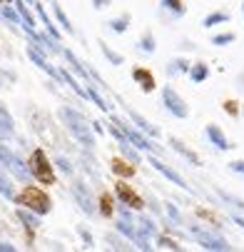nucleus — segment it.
<instances>
[{"mask_svg": "<svg viewBox=\"0 0 244 252\" xmlns=\"http://www.w3.org/2000/svg\"><path fill=\"white\" fill-rule=\"evenodd\" d=\"M57 118H60V123L65 125V130L73 135L78 142H82V145L87 148V150H92L95 145H97V140H95V130H92V123L87 125V120L82 118V113H78V110H73V107H67V105H62L60 110H57Z\"/></svg>", "mask_w": 244, "mask_h": 252, "instance_id": "1", "label": "nucleus"}, {"mask_svg": "<svg viewBox=\"0 0 244 252\" xmlns=\"http://www.w3.org/2000/svg\"><path fill=\"white\" fill-rule=\"evenodd\" d=\"M13 202H15V205H23V207H27V210H32V212H38V215H48V212L53 210L50 195H48L43 188L32 185V183H27V185L15 195Z\"/></svg>", "mask_w": 244, "mask_h": 252, "instance_id": "2", "label": "nucleus"}, {"mask_svg": "<svg viewBox=\"0 0 244 252\" xmlns=\"http://www.w3.org/2000/svg\"><path fill=\"white\" fill-rule=\"evenodd\" d=\"M27 165H30L32 180H38V183H40L43 188L55 185V180H57V177H55V162H50V160H48V155L43 153V148H35V150H32V155H30Z\"/></svg>", "mask_w": 244, "mask_h": 252, "instance_id": "3", "label": "nucleus"}, {"mask_svg": "<svg viewBox=\"0 0 244 252\" xmlns=\"http://www.w3.org/2000/svg\"><path fill=\"white\" fill-rule=\"evenodd\" d=\"M0 165H3V170L5 172H10L18 183H23V185H27V183H32V172H30V165L27 162H23L8 145H3L0 142Z\"/></svg>", "mask_w": 244, "mask_h": 252, "instance_id": "4", "label": "nucleus"}, {"mask_svg": "<svg viewBox=\"0 0 244 252\" xmlns=\"http://www.w3.org/2000/svg\"><path fill=\"white\" fill-rule=\"evenodd\" d=\"M190 235L197 240V245H199L202 250H212V252H229V250H232V245H229L224 237L209 232V230H202V227H197V225H190Z\"/></svg>", "mask_w": 244, "mask_h": 252, "instance_id": "5", "label": "nucleus"}, {"mask_svg": "<svg viewBox=\"0 0 244 252\" xmlns=\"http://www.w3.org/2000/svg\"><path fill=\"white\" fill-rule=\"evenodd\" d=\"M162 105H164V110H167L169 115H174V118H180V120L190 118L187 102L182 100V95L174 90L172 85H164V88H162Z\"/></svg>", "mask_w": 244, "mask_h": 252, "instance_id": "6", "label": "nucleus"}, {"mask_svg": "<svg viewBox=\"0 0 244 252\" xmlns=\"http://www.w3.org/2000/svg\"><path fill=\"white\" fill-rule=\"evenodd\" d=\"M115 195H117V200H120L122 205H127V207H132V210H137V212H142V210H145V200H142V195H137L135 188L127 183L125 177H120L117 183H115Z\"/></svg>", "mask_w": 244, "mask_h": 252, "instance_id": "7", "label": "nucleus"}, {"mask_svg": "<svg viewBox=\"0 0 244 252\" xmlns=\"http://www.w3.org/2000/svg\"><path fill=\"white\" fill-rule=\"evenodd\" d=\"M110 120H115V123H117V125L127 132V137L132 140V145H135V148L145 150V153H152V155H157V153H160V148L155 145L152 140H147V137L142 135V130H139V127H137V130H135V127H130V125H127V123H122V118H117V115H112Z\"/></svg>", "mask_w": 244, "mask_h": 252, "instance_id": "8", "label": "nucleus"}, {"mask_svg": "<svg viewBox=\"0 0 244 252\" xmlns=\"http://www.w3.org/2000/svg\"><path fill=\"white\" fill-rule=\"evenodd\" d=\"M150 165H152V167H155V170H157V172H160L162 177H167L172 185H177V188H182V190L192 192V188H190V185L185 183V177H182V175H180L177 170H172L169 165H164V162H162V160H160L157 155H152V153H150Z\"/></svg>", "mask_w": 244, "mask_h": 252, "instance_id": "9", "label": "nucleus"}, {"mask_svg": "<svg viewBox=\"0 0 244 252\" xmlns=\"http://www.w3.org/2000/svg\"><path fill=\"white\" fill-rule=\"evenodd\" d=\"M25 50H27V58H30V60L35 63V65H38L40 70H45V73H48V75H50L53 80H57V83H60V70H55V67H53V65L48 63V58H45V53H43V50H40L38 45H35V43L30 40Z\"/></svg>", "mask_w": 244, "mask_h": 252, "instance_id": "10", "label": "nucleus"}, {"mask_svg": "<svg viewBox=\"0 0 244 252\" xmlns=\"http://www.w3.org/2000/svg\"><path fill=\"white\" fill-rule=\"evenodd\" d=\"M204 135H207V140L212 142V145H215L217 150H222V153H224V150H229V148H234L232 142L227 140V135L222 132V127H219V125H215V123H209V125L204 127Z\"/></svg>", "mask_w": 244, "mask_h": 252, "instance_id": "11", "label": "nucleus"}, {"mask_svg": "<svg viewBox=\"0 0 244 252\" xmlns=\"http://www.w3.org/2000/svg\"><path fill=\"white\" fill-rule=\"evenodd\" d=\"M132 80L142 88V93H152L155 88H157V80H155V75L150 73L147 67H139V65H135L132 67Z\"/></svg>", "mask_w": 244, "mask_h": 252, "instance_id": "12", "label": "nucleus"}, {"mask_svg": "<svg viewBox=\"0 0 244 252\" xmlns=\"http://www.w3.org/2000/svg\"><path fill=\"white\" fill-rule=\"evenodd\" d=\"M73 195H75V200H78V205L85 210V215H95L97 212V207H95V200H92V195H90V190L82 185V183H78V185H73Z\"/></svg>", "mask_w": 244, "mask_h": 252, "instance_id": "13", "label": "nucleus"}, {"mask_svg": "<svg viewBox=\"0 0 244 252\" xmlns=\"http://www.w3.org/2000/svg\"><path fill=\"white\" fill-rule=\"evenodd\" d=\"M169 145H172V150L177 153L180 158H185V160H187L192 167H199V165H202V158H199L194 150H190V148L185 145V142H182L180 137H169Z\"/></svg>", "mask_w": 244, "mask_h": 252, "instance_id": "14", "label": "nucleus"}, {"mask_svg": "<svg viewBox=\"0 0 244 252\" xmlns=\"http://www.w3.org/2000/svg\"><path fill=\"white\" fill-rule=\"evenodd\" d=\"M15 215H18V220L23 222V227H25L27 232H35V230H40V215H38V212H32V210H27V207L18 205Z\"/></svg>", "mask_w": 244, "mask_h": 252, "instance_id": "15", "label": "nucleus"}, {"mask_svg": "<svg viewBox=\"0 0 244 252\" xmlns=\"http://www.w3.org/2000/svg\"><path fill=\"white\" fill-rule=\"evenodd\" d=\"M62 58H65V60L70 63V67H73V73H75L78 78H82V80H85V85H87V83L92 80V75H90V67H87V65H82V63H80V60L75 58V53H73V50L62 48Z\"/></svg>", "mask_w": 244, "mask_h": 252, "instance_id": "16", "label": "nucleus"}, {"mask_svg": "<svg viewBox=\"0 0 244 252\" xmlns=\"http://www.w3.org/2000/svg\"><path fill=\"white\" fill-rule=\"evenodd\" d=\"M125 110H127V115H130V120L139 127V130H142L145 135H150V137H160L162 132H160V127H155L147 118H142V115H139L137 110H132V107H125Z\"/></svg>", "mask_w": 244, "mask_h": 252, "instance_id": "17", "label": "nucleus"}, {"mask_svg": "<svg viewBox=\"0 0 244 252\" xmlns=\"http://www.w3.org/2000/svg\"><path fill=\"white\" fill-rule=\"evenodd\" d=\"M15 137V120L5 105H0V140H10Z\"/></svg>", "mask_w": 244, "mask_h": 252, "instance_id": "18", "label": "nucleus"}, {"mask_svg": "<svg viewBox=\"0 0 244 252\" xmlns=\"http://www.w3.org/2000/svg\"><path fill=\"white\" fill-rule=\"evenodd\" d=\"M60 83L70 85V88H73V93H75V95H80L82 100H90L87 85H80V83H78V78H75L73 73H70V70H65V67H60Z\"/></svg>", "mask_w": 244, "mask_h": 252, "instance_id": "19", "label": "nucleus"}, {"mask_svg": "<svg viewBox=\"0 0 244 252\" xmlns=\"http://www.w3.org/2000/svg\"><path fill=\"white\" fill-rule=\"evenodd\" d=\"M15 10H18L20 18H23V28H25V32L38 30V20H35V15L30 13V3H25V0H15Z\"/></svg>", "mask_w": 244, "mask_h": 252, "instance_id": "20", "label": "nucleus"}, {"mask_svg": "<svg viewBox=\"0 0 244 252\" xmlns=\"http://www.w3.org/2000/svg\"><path fill=\"white\" fill-rule=\"evenodd\" d=\"M110 167H112V172H115L117 177H125V180H130V177L137 172L135 162H130L127 158H112V160H110Z\"/></svg>", "mask_w": 244, "mask_h": 252, "instance_id": "21", "label": "nucleus"}, {"mask_svg": "<svg viewBox=\"0 0 244 252\" xmlns=\"http://www.w3.org/2000/svg\"><path fill=\"white\" fill-rule=\"evenodd\" d=\"M187 75H190V80H192L194 85H202V83L209 78V65L202 63V60H199V63H192V67H190Z\"/></svg>", "mask_w": 244, "mask_h": 252, "instance_id": "22", "label": "nucleus"}, {"mask_svg": "<svg viewBox=\"0 0 244 252\" xmlns=\"http://www.w3.org/2000/svg\"><path fill=\"white\" fill-rule=\"evenodd\" d=\"M97 212L102 215V218H112L115 215V200L110 192H102L100 200H97Z\"/></svg>", "mask_w": 244, "mask_h": 252, "instance_id": "23", "label": "nucleus"}, {"mask_svg": "<svg viewBox=\"0 0 244 252\" xmlns=\"http://www.w3.org/2000/svg\"><path fill=\"white\" fill-rule=\"evenodd\" d=\"M50 5H53V15H55V20L62 25V30H65L67 35H75V28H73V23H70V18L65 15V10L55 3V0H50Z\"/></svg>", "mask_w": 244, "mask_h": 252, "instance_id": "24", "label": "nucleus"}, {"mask_svg": "<svg viewBox=\"0 0 244 252\" xmlns=\"http://www.w3.org/2000/svg\"><path fill=\"white\" fill-rule=\"evenodd\" d=\"M160 5H162V10L172 13L174 18H182V15L187 13V5H185V0H160Z\"/></svg>", "mask_w": 244, "mask_h": 252, "instance_id": "25", "label": "nucleus"}, {"mask_svg": "<svg viewBox=\"0 0 244 252\" xmlns=\"http://www.w3.org/2000/svg\"><path fill=\"white\" fill-rule=\"evenodd\" d=\"M192 63L185 60V58H174L167 63V75H182V73H190Z\"/></svg>", "mask_w": 244, "mask_h": 252, "instance_id": "26", "label": "nucleus"}, {"mask_svg": "<svg viewBox=\"0 0 244 252\" xmlns=\"http://www.w3.org/2000/svg\"><path fill=\"white\" fill-rule=\"evenodd\" d=\"M137 232H142L147 237H157V225L152 218H147V215H139L137 218Z\"/></svg>", "mask_w": 244, "mask_h": 252, "instance_id": "27", "label": "nucleus"}, {"mask_svg": "<svg viewBox=\"0 0 244 252\" xmlns=\"http://www.w3.org/2000/svg\"><path fill=\"white\" fill-rule=\"evenodd\" d=\"M137 48L142 50L145 55H152V53L157 50V40H155V35H152V30H145V32H142V38H139Z\"/></svg>", "mask_w": 244, "mask_h": 252, "instance_id": "28", "label": "nucleus"}, {"mask_svg": "<svg viewBox=\"0 0 244 252\" xmlns=\"http://www.w3.org/2000/svg\"><path fill=\"white\" fill-rule=\"evenodd\" d=\"M222 23H229V13L217 10V13H209V15L202 20V28H215V25H222Z\"/></svg>", "mask_w": 244, "mask_h": 252, "instance_id": "29", "label": "nucleus"}, {"mask_svg": "<svg viewBox=\"0 0 244 252\" xmlns=\"http://www.w3.org/2000/svg\"><path fill=\"white\" fill-rule=\"evenodd\" d=\"M0 195H3L5 200H15V185H13V180L10 177H5L3 172H0Z\"/></svg>", "mask_w": 244, "mask_h": 252, "instance_id": "30", "label": "nucleus"}, {"mask_svg": "<svg viewBox=\"0 0 244 252\" xmlns=\"http://www.w3.org/2000/svg\"><path fill=\"white\" fill-rule=\"evenodd\" d=\"M130 13H125V15H117V18H112L110 23H108V28L112 30V32H125L127 28H130Z\"/></svg>", "mask_w": 244, "mask_h": 252, "instance_id": "31", "label": "nucleus"}, {"mask_svg": "<svg viewBox=\"0 0 244 252\" xmlns=\"http://www.w3.org/2000/svg\"><path fill=\"white\" fill-rule=\"evenodd\" d=\"M164 212H167V218H169V225H185L182 212L177 210V205H174V202H164Z\"/></svg>", "mask_w": 244, "mask_h": 252, "instance_id": "32", "label": "nucleus"}, {"mask_svg": "<svg viewBox=\"0 0 244 252\" xmlns=\"http://www.w3.org/2000/svg\"><path fill=\"white\" fill-rule=\"evenodd\" d=\"M0 18H5L10 25H20V23H23L20 13H18V10H13V8H10V3H8V5L0 3Z\"/></svg>", "mask_w": 244, "mask_h": 252, "instance_id": "33", "label": "nucleus"}, {"mask_svg": "<svg viewBox=\"0 0 244 252\" xmlns=\"http://www.w3.org/2000/svg\"><path fill=\"white\" fill-rule=\"evenodd\" d=\"M87 93H90V100H92V102H95V105L100 107L102 113H108V110H110V105H108V100H105V97H102V95L97 93V88H95L92 83H87Z\"/></svg>", "mask_w": 244, "mask_h": 252, "instance_id": "34", "label": "nucleus"}, {"mask_svg": "<svg viewBox=\"0 0 244 252\" xmlns=\"http://www.w3.org/2000/svg\"><path fill=\"white\" fill-rule=\"evenodd\" d=\"M100 50H102V55L105 58H108L110 60V65H122V55L120 53H115L108 43H105V40H100Z\"/></svg>", "mask_w": 244, "mask_h": 252, "instance_id": "35", "label": "nucleus"}, {"mask_svg": "<svg viewBox=\"0 0 244 252\" xmlns=\"http://www.w3.org/2000/svg\"><path fill=\"white\" fill-rule=\"evenodd\" d=\"M120 153H122V158H127L130 162L139 165V155L135 153V145H132V140H127V142H120Z\"/></svg>", "mask_w": 244, "mask_h": 252, "instance_id": "36", "label": "nucleus"}, {"mask_svg": "<svg viewBox=\"0 0 244 252\" xmlns=\"http://www.w3.org/2000/svg\"><path fill=\"white\" fill-rule=\"evenodd\" d=\"M234 40H237V35H234V32H219V35H212V45H217V48L232 45Z\"/></svg>", "mask_w": 244, "mask_h": 252, "instance_id": "37", "label": "nucleus"}, {"mask_svg": "<svg viewBox=\"0 0 244 252\" xmlns=\"http://www.w3.org/2000/svg\"><path fill=\"white\" fill-rule=\"evenodd\" d=\"M217 195L229 205V207H237V210H244V200H239V197H234V195H229V192H224L222 188H217Z\"/></svg>", "mask_w": 244, "mask_h": 252, "instance_id": "38", "label": "nucleus"}, {"mask_svg": "<svg viewBox=\"0 0 244 252\" xmlns=\"http://www.w3.org/2000/svg\"><path fill=\"white\" fill-rule=\"evenodd\" d=\"M157 245H160L162 250H174V252H180V250H182V245H180L177 240L164 237V235H157Z\"/></svg>", "mask_w": 244, "mask_h": 252, "instance_id": "39", "label": "nucleus"}, {"mask_svg": "<svg viewBox=\"0 0 244 252\" xmlns=\"http://www.w3.org/2000/svg\"><path fill=\"white\" fill-rule=\"evenodd\" d=\"M78 237L85 242V247H87V250H92V247H95V237H92V232H90L85 225H78Z\"/></svg>", "mask_w": 244, "mask_h": 252, "instance_id": "40", "label": "nucleus"}, {"mask_svg": "<svg viewBox=\"0 0 244 252\" xmlns=\"http://www.w3.org/2000/svg\"><path fill=\"white\" fill-rule=\"evenodd\" d=\"M105 240L110 242V247H112V250H130V245L125 242V237L120 240V232H117V235H115V232H110V235L105 237Z\"/></svg>", "mask_w": 244, "mask_h": 252, "instance_id": "41", "label": "nucleus"}, {"mask_svg": "<svg viewBox=\"0 0 244 252\" xmlns=\"http://www.w3.org/2000/svg\"><path fill=\"white\" fill-rule=\"evenodd\" d=\"M222 107H224V113H227V115L239 118V102H237V100H224V102H222Z\"/></svg>", "mask_w": 244, "mask_h": 252, "instance_id": "42", "label": "nucleus"}, {"mask_svg": "<svg viewBox=\"0 0 244 252\" xmlns=\"http://www.w3.org/2000/svg\"><path fill=\"white\" fill-rule=\"evenodd\" d=\"M55 167H57L62 175H73V165H70L65 158H55Z\"/></svg>", "mask_w": 244, "mask_h": 252, "instance_id": "43", "label": "nucleus"}, {"mask_svg": "<svg viewBox=\"0 0 244 252\" xmlns=\"http://www.w3.org/2000/svg\"><path fill=\"white\" fill-rule=\"evenodd\" d=\"M229 170L237 172V175H244V160H232L229 162Z\"/></svg>", "mask_w": 244, "mask_h": 252, "instance_id": "44", "label": "nucleus"}, {"mask_svg": "<svg viewBox=\"0 0 244 252\" xmlns=\"http://www.w3.org/2000/svg\"><path fill=\"white\" fill-rule=\"evenodd\" d=\"M112 5V0H92V8L95 10H105V8H110Z\"/></svg>", "mask_w": 244, "mask_h": 252, "instance_id": "45", "label": "nucleus"}, {"mask_svg": "<svg viewBox=\"0 0 244 252\" xmlns=\"http://www.w3.org/2000/svg\"><path fill=\"white\" fill-rule=\"evenodd\" d=\"M18 247L15 245H10V242H5V240H0V252H15Z\"/></svg>", "mask_w": 244, "mask_h": 252, "instance_id": "46", "label": "nucleus"}, {"mask_svg": "<svg viewBox=\"0 0 244 252\" xmlns=\"http://www.w3.org/2000/svg\"><path fill=\"white\" fill-rule=\"evenodd\" d=\"M92 130H95V135H105V127H102V123H100V120H95V123H92Z\"/></svg>", "mask_w": 244, "mask_h": 252, "instance_id": "47", "label": "nucleus"}, {"mask_svg": "<svg viewBox=\"0 0 244 252\" xmlns=\"http://www.w3.org/2000/svg\"><path fill=\"white\" fill-rule=\"evenodd\" d=\"M232 222H234V225H239V227L244 230V218H242V215H232Z\"/></svg>", "mask_w": 244, "mask_h": 252, "instance_id": "48", "label": "nucleus"}, {"mask_svg": "<svg viewBox=\"0 0 244 252\" xmlns=\"http://www.w3.org/2000/svg\"><path fill=\"white\" fill-rule=\"evenodd\" d=\"M239 88H242V93H244V75L239 78Z\"/></svg>", "mask_w": 244, "mask_h": 252, "instance_id": "49", "label": "nucleus"}, {"mask_svg": "<svg viewBox=\"0 0 244 252\" xmlns=\"http://www.w3.org/2000/svg\"><path fill=\"white\" fill-rule=\"evenodd\" d=\"M0 3H3V5H8V3H13V0H0Z\"/></svg>", "mask_w": 244, "mask_h": 252, "instance_id": "50", "label": "nucleus"}, {"mask_svg": "<svg viewBox=\"0 0 244 252\" xmlns=\"http://www.w3.org/2000/svg\"><path fill=\"white\" fill-rule=\"evenodd\" d=\"M0 88H3V73H0Z\"/></svg>", "mask_w": 244, "mask_h": 252, "instance_id": "51", "label": "nucleus"}, {"mask_svg": "<svg viewBox=\"0 0 244 252\" xmlns=\"http://www.w3.org/2000/svg\"><path fill=\"white\" fill-rule=\"evenodd\" d=\"M242 18H244V3H242Z\"/></svg>", "mask_w": 244, "mask_h": 252, "instance_id": "52", "label": "nucleus"}, {"mask_svg": "<svg viewBox=\"0 0 244 252\" xmlns=\"http://www.w3.org/2000/svg\"><path fill=\"white\" fill-rule=\"evenodd\" d=\"M25 3H30V5H32V3H35V0H25Z\"/></svg>", "mask_w": 244, "mask_h": 252, "instance_id": "53", "label": "nucleus"}, {"mask_svg": "<svg viewBox=\"0 0 244 252\" xmlns=\"http://www.w3.org/2000/svg\"><path fill=\"white\" fill-rule=\"evenodd\" d=\"M48 3H50V0H48Z\"/></svg>", "mask_w": 244, "mask_h": 252, "instance_id": "54", "label": "nucleus"}]
</instances>
